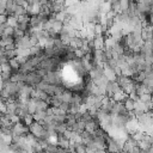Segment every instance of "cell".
I'll list each match as a JSON object with an SVG mask.
<instances>
[{"instance_id": "obj_8", "label": "cell", "mask_w": 153, "mask_h": 153, "mask_svg": "<svg viewBox=\"0 0 153 153\" xmlns=\"http://www.w3.org/2000/svg\"><path fill=\"white\" fill-rule=\"evenodd\" d=\"M5 56L10 60V59H13L17 56V53H16V49H10V50H5Z\"/></svg>"}, {"instance_id": "obj_4", "label": "cell", "mask_w": 153, "mask_h": 153, "mask_svg": "<svg viewBox=\"0 0 153 153\" xmlns=\"http://www.w3.org/2000/svg\"><path fill=\"white\" fill-rule=\"evenodd\" d=\"M61 100L65 102V103H69V104H72V100H73V93L69 92V91H65V92L61 94Z\"/></svg>"}, {"instance_id": "obj_6", "label": "cell", "mask_w": 153, "mask_h": 153, "mask_svg": "<svg viewBox=\"0 0 153 153\" xmlns=\"http://www.w3.org/2000/svg\"><path fill=\"white\" fill-rule=\"evenodd\" d=\"M8 63H10V66L12 67L13 72H18V71H19V68H20V63L16 60V57L10 59V60H8Z\"/></svg>"}, {"instance_id": "obj_12", "label": "cell", "mask_w": 153, "mask_h": 153, "mask_svg": "<svg viewBox=\"0 0 153 153\" xmlns=\"http://www.w3.org/2000/svg\"><path fill=\"white\" fill-rule=\"evenodd\" d=\"M7 14H0V23H2V24H5L6 22H7Z\"/></svg>"}, {"instance_id": "obj_1", "label": "cell", "mask_w": 153, "mask_h": 153, "mask_svg": "<svg viewBox=\"0 0 153 153\" xmlns=\"http://www.w3.org/2000/svg\"><path fill=\"white\" fill-rule=\"evenodd\" d=\"M42 76L35 71V72H30V73H27L26 74V79H25V84H27V85H31V86H33V87H36L41 81H42Z\"/></svg>"}, {"instance_id": "obj_10", "label": "cell", "mask_w": 153, "mask_h": 153, "mask_svg": "<svg viewBox=\"0 0 153 153\" xmlns=\"http://www.w3.org/2000/svg\"><path fill=\"white\" fill-rule=\"evenodd\" d=\"M23 121H24V123L26 124V126H30L35 120H33V115L32 114H29V115H26L24 118H23Z\"/></svg>"}, {"instance_id": "obj_3", "label": "cell", "mask_w": 153, "mask_h": 153, "mask_svg": "<svg viewBox=\"0 0 153 153\" xmlns=\"http://www.w3.org/2000/svg\"><path fill=\"white\" fill-rule=\"evenodd\" d=\"M135 103H136V100L131 99L130 97H127V98H126V100L123 102V104H124V106H126L127 111H129V112H131V111L135 109Z\"/></svg>"}, {"instance_id": "obj_7", "label": "cell", "mask_w": 153, "mask_h": 153, "mask_svg": "<svg viewBox=\"0 0 153 153\" xmlns=\"http://www.w3.org/2000/svg\"><path fill=\"white\" fill-rule=\"evenodd\" d=\"M75 152L76 153H86L87 152V146L82 142L80 143H75Z\"/></svg>"}, {"instance_id": "obj_13", "label": "cell", "mask_w": 153, "mask_h": 153, "mask_svg": "<svg viewBox=\"0 0 153 153\" xmlns=\"http://www.w3.org/2000/svg\"><path fill=\"white\" fill-rule=\"evenodd\" d=\"M0 14H7V11H6L5 5H0Z\"/></svg>"}, {"instance_id": "obj_2", "label": "cell", "mask_w": 153, "mask_h": 153, "mask_svg": "<svg viewBox=\"0 0 153 153\" xmlns=\"http://www.w3.org/2000/svg\"><path fill=\"white\" fill-rule=\"evenodd\" d=\"M29 130H30V133H32L35 136H37L38 139L42 136V134H43V131L45 130L44 128H43V126L39 123V122H37V121H33L30 126H29Z\"/></svg>"}, {"instance_id": "obj_9", "label": "cell", "mask_w": 153, "mask_h": 153, "mask_svg": "<svg viewBox=\"0 0 153 153\" xmlns=\"http://www.w3.org/2000/svg\"><path fill=\"white\" fill-rule=\"evenodd\" d=\"M13 32H14V27L7 25L5 27V30H4V35L2 36H13Z\"/></svg>"}, {"instance_id": "obj_14", "label": "cell", "mask_w": 153, "mask_h": 153, "mask_svg": "<svg viewBox=\"0 0 153 153\" xmlns=\"http://www.w3.org/2000/svg\"><path fill=\"white\" fill-rule=\"evenodd\" d=\"M0 99H1V97H0Z\"/></svg>"}, {"instance_id": "obj_11", "label": "cell", "mask_w": 153, "mask_h": 153, "mask_svg": "<svg viewBox=\"0 0 153 153\" xmlns=\"http://www.w3.org/2000/svg\"><path fill=\"white\" fill-rule=\"evenodd\" d=\"M1 68H2V72H5V73H13V69H12V67L10 66L8 62L2 63V65H1Z\"/></svg>"}, {"instance_id": "obj_5", "label": "cell", "mask_w": 153, "mask_h": 153, "mask_svg": "<svg viewBox=\"0 0 153 153\" xmlns=\"http://www.w3.org/2000/svg\"><path fill=\"white\" fill-rule=\"evenodd\" d=\"M6 24H7V25H10V26H12V27H16V26L18 25L17 17H16V16H13V14L8 16V17H7V22H6Z\"/></svg>"}]
</instances>
